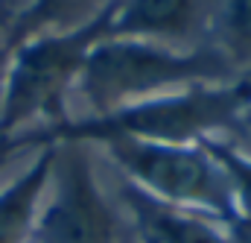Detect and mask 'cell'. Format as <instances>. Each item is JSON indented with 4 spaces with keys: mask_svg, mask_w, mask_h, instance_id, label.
Returning a JSON list of instances; mask_svg holds the SVG:
<instances>
[{
    "mask_svg": "<svg viewBox=\"0 0 251 243\" xmlns=\"http://www.w3.org/2000/svg\"><path fill=\"white\" fill-rule=\"evenodd\" d=\"M108 3H114V0H32L12 21L6 44L15 47L41 32H62V30L82 27L97 12H102Z\"/></svg>",
    "mask_w": 251,
    "mask_h": 243,
    "instance_id": "obj_9",
    "label": "cell"
},
{
    "mask_svg": "<svg viewBox=\"0 0 251 243\" xmlns=\"http://www.w3.org/2000/svg\"><path fill=\"white\" fill-rule=\"evenodd\" d=\"M29 144H50L47 138H44V129L41 132H26V135H15V138H0V167H6L24 147H29Z\"/></svg>",
    "mask_w": 251,
    "mask_h": 243,
    "instance_id": "obj_12",
    "label": "cell"
},
{
    "mask_svg": "<svg viewBox=\"0 0 251 243\" xmlns=\"http://www.w3.org/2000/svg\"><path fill=\"white\" fill-rule=\"evenodd\" d=\"M196 144H201L210 152V158L222 167L225 179H228L231 190H234V202H237L240 217H251V158L243 155L237 147H231L228 141H219L213 135L201 138Z\"/></svg>",
    "mask_w": 251,
    "mask_h": 243,
    "instance_id": "obj_11",
    "label": "cell"
},
{
    "mask_svg": "<svg viewBox=\"0 0 251 243\" xmlns=\"http://www.w3.org/2000/svg\"><path fill=\"white\" fill-rule=\"evenodd\" d=\"M243 121H251V106L246 109V115H243Z\"/></svg>",
    "mask_w": 251,
    "mask_h": 243,
    "instance_id": "obj_15",
    "label": "cell"
},
{
    "mask_svg": "<svg viewBox=\"0 0 251 243\" xmlns=\"http://www.w3.org/2000/svg\"><path fill=\"white\" fill-rule=\"evenodd\" d=\"M243 79H246V82H249V85H251V70H249V73H246V76H243Z\"/></svg>",
    "mask_w": 251,
    "mask_h": 243,
    "instance_id": "obj_16",
    "label": "cell"
},
{
    "mask_svg": "<svg viewBox=\"0 0 251 243\" xmlns=\"http://www.w3.org/2000/svg\"><path fill=\"white\" fill-rule=\"evenodd\" d=\"M207 44L219 50L225 61L237 67H251V0H219Z\"/></svg>",
    "mask_w": 251,
    "mask_h": 243,
    "instance_id": "obj_10",
    "label": "cell"
},
{
    "mask_svg": "<svg viewBox=\"0 0 251 243\" xmlns=\"http://www.w3.org/2000/svg\"><path fill=\"white\" fill-rule=\"evenodd\" d=\"M231 243H251V217H234L225 223Z\"/></svg>",
    "mask_w": 251,
    "mask_h": 243,
    "instance_id": "obj_13",
    "label": "cell"
},
{
    "mask_svg": "<svg viewBox=\"0 0 251 243\" xmlns=\"http://www.w3.org/2000/svg\"><path fill=\"white\" fill-rule=\"evenodd\" d=\"M9 61H12V47L0 41V109H3V94H6V79H9Z\"/></svg>",
    "mask_w": 251,
    "mask_h": 243,
    "instance_id": "obj_14",
    "label": "cell"
},
{
    "mask_svg": "<svg viewBox=\"0 0 251 243\" xmlns=\"http://www.w3.org/2000/svg\"><path fill=\"white\" fill-rule=\"evenodd\" d=\"M234 67L210 44L176 53L155 41L102 38L91 47L79 73V88L94 115H108L140 100L170 94L173 88L216 85Z\"/></svg>",
    "mask_w": 251,
    "mask_h": 243,
    "instance_id": "obj_2",
    "label": "cell"
},
{
    "mask_svg": "<svg viewBox=\"0 0 251 243\" xmlns=\"http://www.w3.org/2000/svg\"><path fill=\"white\" fill-rule=\"evenodd\" d=\"M100 144L117 161L126 182L143 193L219 223L240 217L222 167L201 144H152L137 138H105Z\"/></svg>",
    "mask_w": 251,
    "mask_h": 243,
    "instance_id": "obj_4",
    "label": "cell"
},
{
    "mask_svg": "<svg viewBox=\"0 0 251 243\" xmlns=\"http://www.w3.org/2000/svg\"><path fill=\"white\" fill-rule=\"evenodd\" d=\"M32 243H117V220L79 144H56Z\"/></svg>",
    "mask_w": 251,
    "mask_h": 243,
    "instance_id": "obj_5",
    "label": "cell"
},
{
    "mask_svg": "<svg viewBox=\"0 0 251 243\" xmlns=\"http://www.w3.org/2000/svg\"><path fill=\"white\" fill-rule=\"evenodd\" d=\"M251 106V85L237 79L234 85H193L184 91L158 94L108 115L85 121H67L44 129L47 141L85 144L105 138H137L152 144H196L210 132L243 121Z\"/></svg>",
    "mask_w": 251,
    "mask_h": 243,
    "instance_id": "obj_1",
    "label": "cell"
},
{
    "mask_svg": "<svg viewBox=\"0 0 251 243\" xmlns=\"http://www.w3.org/2000/svg\"><path fill=\"white\" fill-rule=\"evenodd\" d=\"M56 141L44 144L35 161L0 190V243H32L38 211L50 187Z\"/></svg>",
    "mask_w": 251,
    "mask_h": 243,
    "instance_id": "obj_8",
    "label": "cell"
},
{
    "mask_svg": "<svg viewBox=\"0 0 251 243\" xmlns=\"http://www.w3.org/2000/svg\"><path fill=\"white\" fill-rule=\"evenodd\" d=\"M216 3H207V0H117L105 38L178 41V38L193 35L196 30H204L201 24H207V18L213 21Z\"/></svg>",
    "mask_w": 251,
    "mask_h": 243,
    "instance_id": "obj_6",
    "label": "cell"
},
{
    "mask_svg": "<svg viewBox=\"0 0 251 243\" xmlns=\"http://www.w3.org/2000/svg\"><path fill=\"white\" fill-rule=\"evenodd\" d=\"M114 9L117 0L82 27L41 32L12 47L9 79L0 109V138L24 135L21 129L32 121H47L50 126L64 121L67 88L79 79L91 47L105 38Z\"/></svg>",
    "mask_w": 251,
    "mask_h": 243,
    "instance_id": "obj_3",
    "label": "cell"
},
{
    "mask_svg": "<svg viewBox=\"0 0 251 243\" xmlns=\"http://www.w3.org/2000/svg\"><path fill=\"white\" fill-rule=\"evenodd\" d=\"M123 202L140 243H231L225 223L167 205L131 182L123 184Z\"/></svg>",
    "mask_w": 251,
    "mask_h": 243,
    "instance_id": "obj_7",
    "label": "cell"
}]
</instances>
